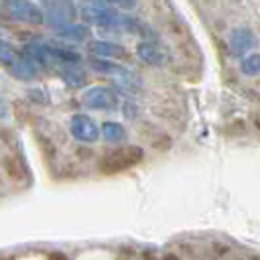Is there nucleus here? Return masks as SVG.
<instances>
[{
  "mask_svg": "<svg viewBox=\"0 0 260 260\" xmlns=\"http://www.w3.org/2000/svg\"><path fill=\"white\" fill-rule=\"evenodd\" d=\"M124 2H130V4H132V2H134V0H124Z\"/></svg>",
  "mask_w": 260,
  "mask_h": 260,
  "instance_id": "nucleus-5",
  "label": "nucleus"
},
{
  "mask_svg": "<svg viewBox=\"0 0 260 260\" xmlns=\"http://www.w3.org/2000/svg\"><path fill=\"white\" fill-rule=\"evenodd\" d=\"M254 126H256V130L260 132V114H254Z\"/></svg>",
  "mask_w": 260,
  "mask_h": 260,
  "instance_id": "nucleus-4",
  "label": "nucleus"
},
{
  "mask_svg": "<svg viewBox=\"0 0 260 260\" xmlns=\"http://www.w3.org/2000/svg\"><path fill=\"white\" fill-rule=\"evenodd\" d=\"M6 8L12 16L26 20V22H41V12L37 6H32L28 0H6Z\"/></svg>",
  "mask_w": 260,
  "mask_h": 260,
  "instance_id": "nucleus-2",
  "label": "nucleus"
},
{
  "mask_svg": "<svg viewBox=\"0 0 260 260\" xmlns=\"http://www.w3.org/2000/svg\"><path fill=\"white\" fill-rule=\"evenodd\" d=\"M132 154H142V150L140 148H118V150H112V152H108V154H104L102 156V160H100V171L102 173H118V171H122V169H126V167H130V165H134V160H138V158H132Z\"/></svg>",
  "mask_w": 260,
  "mask_h": 260,
  "instance_id": "nucleus-1",
  "label": "nucleus"
},
{
  "mask_svg": "<svg viewBox=\"0 0 260 260\" xmlns=\"http://www.w3.org/2000/svg\"><path fill=\"white\" fill-rule=\"evenodd\" d=\"M12 59V49L6 43H0V63H8Z\"/></svg>",
  "mask_w": 260,
  "mask_h": 260,
  "instance_id": "nucleus-3",
  "label": "nucleus"
}]
</instances>
